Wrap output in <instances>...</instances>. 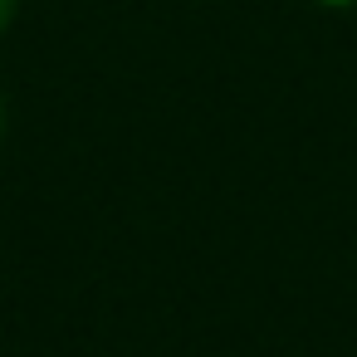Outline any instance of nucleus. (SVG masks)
<instances>
[{
    "label": "nucleus",
    "mask_w": 357,
    "mask_h": 357,
    "mask_svg": "<svg viewBox=\"0 0 357 357\" xmlns=\"http://www.w3.org/2000/svg\"><path fill=\"white\" fill-rule=\"evenodd\" d=\"M10 15H15V0H0V35H6V25H10Z\"/></svg>",
    "instance_id": "f257e3e1"
},
{
    "label": "nucleus",
    "mask_w": 357,
    "mask_h": 357,
    "mask_svg": "<svg viewBox=\"0 0 357 357\" xmlns=\"http://www.w3.org/2000/svg\"><path fill=\"white\" fill-rule=\"evenodd\" d=\"M323 6H357V0H323Z\"/></svg>",
    "instance_id": "f03ea898"
}]
</instances>
